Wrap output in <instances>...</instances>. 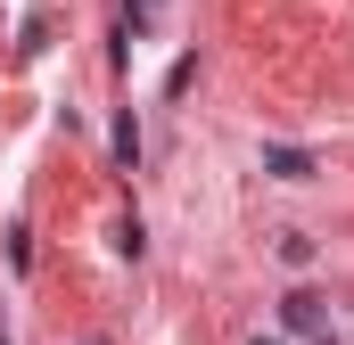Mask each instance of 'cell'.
Returning <instances> with one entry per match:
<instances>
[{
	"instance_id": "cell-1",
	"label": "cell",
	"mask_w": 354,
	"mask_h": 345,
	"mask_svg": "<svg viewBox=\"0 0 354 345\" xmlns=\"http://www.w3.org/2000/svg\"><path fill=\"white\" fill-rule=\"evenodd\" d=\"M280 329H288V337L330 345V313H322V296H313V288H288V296H280Z\"/></svg>"
},
{
	"instance_id": "cell-2",
	"label": "cell",
	"mask_w": 354,
	"mask_h": 345,
	"mask_svg": "<svg viewBox=\"0 0 354 345\" xmlns=\"http://www.w3.org/2000/svg\"><path fill=\"white\" fill-rule=\"evenodd\" d=\"M264 172H272V181H313L322 157H313V148H280V140H272V148H264Z\"/></svg>"
},
{
	"instance_id": "cell-3",
	"label": "cell",
	"mask_w": 354,
	"mask_h": 345,
	"mask_svg": "<svg viewBox=\"0 0 354 345\" xmlns=\"http://www.w3.org/2000/svg\"><path fill=\"white\" fill-rule=\"evenodd\" d=\"M115 165H124V172L140 165V115H132V107L115 115Z\"/></svg>"
},
{
	"instance_id": "cell-4",
	"label": "cell",
	"mask_w": 354,
	"mask_h": 345,
	"mask_svg": "<svg viewBox=\"0 0 354 345\" xmlns=\"http://www.w3.org/2000/svg\"><path fill=\"white\" fill-rule=\"evenodd\" d=\"M280 263L305 271V263H313V239H305V230H280Z\"/></svg>"
},
{
	"instance_id": "cell-5",
	"label": "cell",
	"mask_w": 354,
	"mask_h": 345,
	"mask_svg": "<svg viewBox=\"0 0 354 345\" xmlns=\"http://www.w3.org/2000/svg\"><path fill=\"white\" fill-rule=\"evenodd\" d=\"M149 17H157V0H132V17H124V33H140Z\"/></svg>"
},
{
	"instance_id": "cell-6",
	"label": "cell",
	"mask_w": 354,
	"mask_h": 345,
	"mask_svg": "<svg viewBox=\"0 0 354 345\" xmlns=\"http://www.w3.org/2000/svg\"><path fill=\"white\" fill-rule=\"evenodd\" d=\"M248 345H288V337H248Z\"/></svg>"
}]
</instances>
